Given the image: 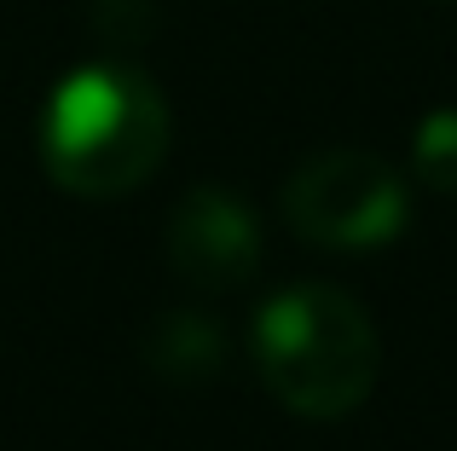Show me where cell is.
Masks as SVG:
<instances>
[{"mask_svg": "<svg viewBox=\"0 0 457 451\" xmlns=\"http://www.w3.org/2000/svg\"><path fill=\"white\" fill-rule=\"evenodd\" d=\"M168 139H174V116L162 87L122 58L70 70L46 93L41 127H35L46 180L87 203L139 192L162 168Z\"/></svg>", "mask_w": 457, "mask_h": 451, "instance_id": "6da1fadb", "label": "cell"}, {"mask_svg": "<svg viewBox=\"0 0 457 451\" xmlns=\"http://www.w3.org/2000/svg\"><path fill=\"white\" fill-rule=\"evenodd\" d=\"M261 382L295 417L336 422L359 411L377 388L382 341L370 313L342 283H290L255 313L249 330Z\"/></svg>", "mask_w": 457, "mask_h": 451, "instance_id": "7a4b0ae2", "label": "cell"}, {"mask_svg": "<svg viewBox=\"0 0 457 451\" xmlns=\"http://www.w3.org/2000/svg\"><path fill=\"white\" fill-rule=\"evenodd\" d=\"M284 220L312 249L365 255L411 226V192L377 151H319L284 180Z\"/></svg>", "mask_w": 457, "mask_h": 451, "instance_id": "3957f363", "label": "cell"}, {"mask_svg": "<svg viewBox=\"0 0 457 451\" xmlns=\"http://www.w3.org/2000/svg\"><path fill=\"white\" fill-rule=\"evenodd\" d=\"M168 260L203 295L244 290L261 272V220L226 185H191L168 215Z\"/></svg>", "mask_w": 457, "mask_h": 451, "instance_id": "277c9868", "label": "cell"}, {"mask_svg": "<svg viewBox=\"0 0 457 451\" xmlns=\"http://www.w3.org/2000/svg\"><path fill=\"white\" fill-rule=\"evenodd\" d=\"M145 359H151V371L168 376V382H203V376L220 371L226 341H220V330H214L209 318H197V313H168L162 324L151 330Z\"/></svg>", "mask_w": 457, "mask_h": 451, "instance_id": "5b68a950", "label": "cell"}, {"mask_svg": "<svg viewBox=\"0 0 457 451\" xmlns=\"http://www.w3.org/2000/svg\"><path fill=\"white\" fill-rule=\"evenodd\" d=\"M411 174L440 197H457V104H440L411 134Z\"/></svg>", "mask_w": 457, "mask_h": 451, "instance_id": "8992f818", "label": "cell"}]
</instances>
